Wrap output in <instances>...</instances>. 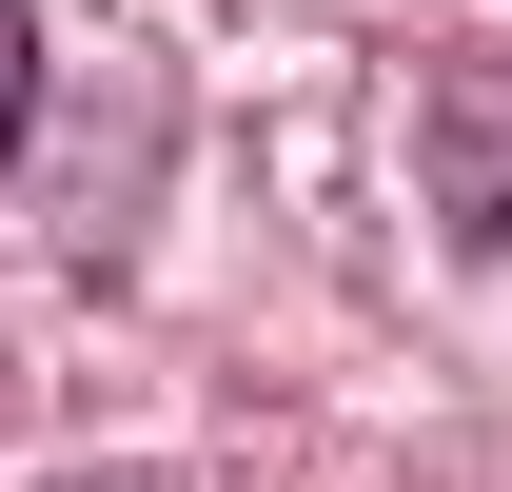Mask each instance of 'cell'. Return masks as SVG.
I'll list each match as a JSON object with an SVG mask.
<instances>
[{
    "mask_svg": "<svg viewBox=\"0 0 512 492\" xmlns=\"http://www.w3.org/2000/svg\"><path fill=\"white\" fill-rule=\"evenodd\" d=\"M434 178H453V217L512 256V79H453L434 99Z\"/></svg>",
    "mask_w": 512,
    "mask_h": 492,
    "instance_id": "cell-1",
    "label": "cell"
},
{
    "mask_svg": "<svg viewBox=\"0 0 512 492\" xmlns=\"http://www.w3.org/2000/svg\"><path fill=\"white\" fill-rule=\"evenodd\" d=\"M20 119H40V20L0 0V158H20Z\"/></svg>",
    "mask_w": 512,
    "mask_h": 492,
    "instance_id": "cell-2",
    "label": "cell"
},
{
    "mask_svg": "<svg viewBox=\"0 0 512 492\" xmlns=\"http://www.w3.org/2000/svg\"><path fill=\"white\" fill-rule=\"evenodd\" d=\"M60 492H158V473H60Z\"/></svg>",
    "mask_w": 512,
    "mask_h": 492,
    "instance_id": "cell-3",
    "label": "cell"
}]
</instances>
